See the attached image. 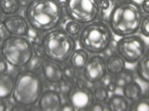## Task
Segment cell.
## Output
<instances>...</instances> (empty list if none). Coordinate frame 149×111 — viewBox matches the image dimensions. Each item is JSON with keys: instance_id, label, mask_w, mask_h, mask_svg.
Listing matches in <instances>:
<instances>
[{"instance_id": "obj_1", "label": "cell", "mask_w": 149, "mask_h": 111, "mask_svg": "<svg viewBox=\"0 0 149 111\" xmlns=\"http://www.w3.org/2000/svg\"><path fill=\"white\" fill-rule=\"evenodd\" d=\"M25 16L31 28L38 32H50L63 20V5L60 0H32L26 7Z\"/></svg>"}, {"instance_id": "obj_2", "label": "cell", "mask_w": 149, "mask_h": 111, "mask_svg": "<svg viewBox=\"0 0 149 111\" xmlns=\"http://www.w3.org/2000/svg\"><path fill=\"white\" fill-rule=\"evenodd\" d=\"M143 12L141 7L132 0H122L111 8L107 24L112 34L117 37L134 35L139 32Z\"/></svg>"}, {"instance_id": "obj_3", "label": "cell", "mask_w": 149, "mask_h": 111, "mask_svg": "<svg viewBox=\"0 0 149 111\" xmlns=\"http://www.w3.org/2000/svg\"><path fill=\"white\" fill-rule=\"evenodd\" d=\"M43 93V83L40 76L33 71H22L15 78L12 98L19 106L28 107L36 104Z\"/></svg>"}, {"instance_id": "obj_4", "label": "cell", "mask_w": 149, "mask_h": 111, "mask_svg": "<svg viewBox=\"0 0 149 111\" xmlns=\"http://www.w3.org/2000/svg\"><path fill=\"white\" fill-rule=\"evenodd\" d=\"M79 40L81 48L88 54H102L111 44L112 32L107 22L97 19L83 28Z\"/></svg>"}, {"instance_id": "obj_5", "label": "cell", "mask_w": 149, "mask_h": 111, "mask_svg": "<svg viewBox=\"0 0 149 111\" xmlns=\"http://www.w3.org/2000/svg\"><path fill=\"white\" fill-rule=\"evenodd\" d=\"M42 45L47 59L64 64L76 48V40L66 30L54 29L43 37Z\"/></svg>"}, {"instance_id": "obj_6", "label": "cell", "mask_w": 149, "mask_h": 111, "mask_svg": "<svg viewBox=\"0 0 149 111\" xmlns=\"http://www.w3.org/2000/svg\"><path fill=\"white\" fill-rule=\"evenodd\" d=\"M33 55L32 43L29 38L10 35L1 44V56L7 64L14 67H26Z\"/></svg>"}, {"instance_id": "obj_7", "label": "cell", "mask_w": 149, "mask_h": 111, "mask_svg": "<svg viewBox=\"0 0 149 111\" xmlns=\"http://www.w3.org/2000/svg\"><path fill=\"white\" fill-rule=\"evenodd\" d=\"M65 10L71 20L88 24L97 20L100 13L97 0H66Z\"/></svg>"}, {"instance_id": "obj_8", "label": "cell", "mask_w": 149, "mask_h": 111, "mask_svg": "<svg viewBox=\"0 0 149 111\" xmlns=\"http://www.w3.org/2000/svg\"><path fill=\"white\" fill-rule=\"evenodd\" d=\"M116 52L127 64H136L146 53V43L141 36L120 37L116 43Z\"/></svg>"}, {"instance_id": "obj_9", "label": "cell", "mask_w": 149, "mask_h": 111, "mask_svg": "<svg viewBox=\"0 0 149 111\" xmlns=\"http://www.w3.org/2000/svg\"><path fill=\"white\" fill-rule=\"evenodd\" d=\"M85 79L91 83H97L102 81L107 74V62L100 54L93 55L88 59L83 69Z\"/></svg>"}, {"instance_id": "obj_10", "label": "cell", "mask_w": 149, "mask_h": 111, "mask_svg": "<svg viewBox=\"0 0 149 111\" xmlns=\"http://www.w3.org/2000/svg\"><path fill=\"white\" fill-rule=\"evenodd\" d=\"M68 98L74 110L88 109L95 101L93 91L83 85H76L70 89Z\"/></svg>"}, {"instance_id": "obj_11", "label": "cell", "mask_w": 149, "mask_h": 111, "mask_svg": "<svg viewBox=\"0 0 149 111\" xmlns=\"http://www.w3.org/2000/svg\"><path fill=\"white\" fill-rule=\"evenodd\" d=\"M3 27L5 28L7 33L11 36L26 37L30 30V25L27 19L19 14L6 16L3 19Z\"/></svg>"}, {"instance_id": "obj_12", "label": "cell", "mask_w": 149, "mask_h": 111, "mask_svg": "<svg viewBox=\"0 0 149 111\" xmlns=\"http://www.w3.org/2000/svg\"><path fill=\"white\" fill-rule=\"evenodd\" d=\"M42 71L45 78L49 83L57 84L61 83L64 79L63 67H61L60 64L53 62L49 59H43Z\"/></svg>"}, {"instance_id": "obj_13", "label": "cell", "mask_w": 149, "mask_h": 111, "mask_svg": "<svg viewBox=\"0 0 149 111\" xmlns=\"http://www.w3.org/2000/svg\"><path fill=\"white\" fill-rule=\"evenodd\" d=\"M38 104L43 111H59L62 106L61 95L56 90H47L41 94Z\"/></svg>"}, {"instance_id": "obj_14", "label": "cell", "mask_w": 149, "mask_h": 111, "mask_svg": "<svg viewBox=\"0 0 149 111\" xmlns=\"http://www.w3.org/2000/svg\"><path fill=\"white\" fill-rule=\"evenodd\" d=\"M88 59H90L88 53L84 48H79L73 51L69 58V62L76 71H83Z\"/></svg>"}, {"instance_id": "obj_15", "label": "cell", "mask_w": 149, "mask_h": 111, "mask_svg": "<svg viewBox=\"0 0 149 111\" xmlns=\"http://www.w3.org/2000/svg\"><path fill=\"white\" fill-rule=\"evenodd\" d=\"M126 62L118 54H111L107 60V72L111 76H116L125 69Z\"/></svg>"}, {"instance_id": "obj_16", "label": "cell", "mask_w": 149, "mask_h": 111, "mask_svg": "<svg viewBox=\"0 0 149 111\" xmlns=\"http://www.w3.org/2000/svg\"><path fill=\"white\" fill-rule=\"evenodd\" d=\"M14 83H15V78L11 74L7 72L0 74V98L1 99H7L12 95Z\"/></svg>"}, {"instance_id": "obj_17", "label": "cell", "mask_w": 149, "mask_h": 111, "mask_svg": "<svg viewBox=\"0 0 149 111\" xmlns=\"http://www.w3.org/2000/svg\"><path fill=\"white\" fill-rule=\"evenodd\" d=\"M107 108L110 111H126L129 109V101L123 94L113 93L107 100Z\"/></svg>"}, {"instance_id": "obj_18", "label": "cell", "mask_w": 149, "mask_h": 111, "mask_svg": "<svg viewBox=\"0 0 149 111\" xmlns=\"http://www.w3.org/2000/svg\"><path fill=\"white\" fill-rule=\"evenodd\" d=\"M122 94L127 98V100L132 102L142 95V88L138 83L130 80L122 86Z\"/></svg>"}, {"instance_id": "obj_19", "label": "cell", "mask_w": 149, "mask_h": 111, "mask_svg": "<svg viewBox=\"0 0 149 111\" xmlns=\"http://www.w3.org/2000/svg\"><path fill=\"white\" fill-rule=\"evenodd\" d=\"M136 74L143 83L149 84V53H145L136 62Z\"/></svg>"}, {"instance_id": "obj_20", "label": "cell", "mask_w": 149, "mask_h": 111, "mask_svg": "<svg viewBox=\"0 0 149 111\" xmlns=\"http://www.w3.org/2000/svg\"><path fill=\"white\" fill-rule=\"evenodd\" d=\"M20 8V0H0V11L6 16L17 14Z\"/></svg>"}, {"instance_id": "obj_21", "label": "cell", "mask_w": 149, "mask_h": 111, "mask_svg": "<svg viewBox=\"0 0 149 111\" xmlns=\"http://www.w3.org/2000/svg\"><path fill=\"white\" fill-rule=\"evenodd\" d=\"M131 111H149V94L141 95L138 99L132 101L129 104V109Z\"/></svg>"}, {"instance_id": "obj_22", "label": "cell", "mask_w": 149, "mask_h": 111, "mask_svg": "<svg viewBox=\"0 0 149 111\" xmlns=\"http://www.w3.org/2000/svg\"><path fill=\"white\" fill-rule=\"evenodd\" d=\"M93 94L95 101L100 103H104L109 98V90L105 86L100 85L95 88V90L93 91Z\"/></svg>"}, {"instance_id": "obj_23", "label": "cell", "mask_w": 149, "mask_h": 111, "mask_svg": "<svg viewBox=\"0 0 149 111\" xmlns=\"http://www.w3.org/2000/svg\"><path fill=\"white\" fill-rule=\"evenodd\" d=\"M65 30H66V32L70 34L72 37L74 38V37L80 36L81 30H83V26H81V23L70 19V21H68V22L66 23V25H65Z\"/></svg>"}, {"instance_id": "obj_24", "label": "cell", "mask_w": 149, "mask_h": 111, "mask_svg": "<svg viewBox=\"0 0 149 111\" xmlns=\"http://www.w3.org/2000/svg\"><path fill=\"white\" fill-rule=\"evenodd\" d=\"M42 64H43V59L40 57H38V56H36L35 54L33 55L32 59L30 60V62L27 64V69L29 71H37V69H39L40 67H42Z\"/></svg>"}, {"instance_id": "obj_25", "label": "cell", "mask_w": 149, "mask_h": 111, "mask_svg": "<svg viewBox=\"0 0 149 111\" xmlns=\"http://www.w3.org/2000/svg\"><path fill=\"white\" fill-rule=\"evenodd\" d=\"M139 32L145 38H149V14H145L141 20Z\"/></svg>"}, {"instance_id": "obj_26", "label": "cell", "mask_w": 149, "mask_h": 111, "mask_svg": "<svg viewBox=\"0 0 149 111\" xmlns=\"http://www.w3.org/2000/svg\"><path fill=\"white\" fill-rule=\"evenodd\" d=\"M39 39H36V40H33L32 43V47H33V52L36 56L38 57L42 58V59H45L46 56H45V52H44V48H43V45H42V40L41 41H38Z\"/></svg>"}, {"instance_id": "obj_27", "label": "cell", "mask_w": 149, "mask_h": 111, "mask_svg": "<svg viewBox=\"0 0 149 111\" xmlns=\"http://www.w3.org/2000/svg\"><path fill=\"white\" fill-rule=\"evenodd\" d=\"M63 72H64V78H67L68 80H74V76H76V69H74L71 65H66L63 67Z\"/></svg>"}, {"instance_id": "obj_28", "label": "cell", "mask_w": 149, "mask_h": 111, "mask_svg": "<svg viewBox=\"0 0 149 111\" xmlns=\"http://www.w3.org/2000/svg\"><path fill=\"white\" fill-rule=\"evenodd\" d=\"M97 4H98V6H100V10L105 11L110 7L109 0H97Z\"/></svg>"}, {"instance_id": "obj_29", "label": "cell", "mask_w": 149, "mask_h": 111, "mask_svg": "<svg viewBox=\"0 0 149 111\" xmlns=\"http://www.w3.org/2000/svg\"><path fill=\"white\" fill-rule=\"evenodd\" d=\"M7 65L8 64L5 61V59L1 56L0 57V74H3L7 71V69H8V66Z\"/></svg>"}, {"instance_id": "obj_30", "label": "cell", "mask_w": 149, "mask_h": 111, "mask_svg": "<svg viewBox=\"0 0 149 111\" xmlns=\"http://www.w3.org/2000/svg\"><path fill=\"white\" fill-rule=\"evenodd\" d=\"M88 110H92V111H102L104 110V107L102 106V103L100 102H93L92 105L90 106Z\"/></svg>"}, {"instance_id": "obj_31", "label": "cell", "mask_w": 149, "mask_h": 111, "mask_svg": "<svg viewBox=\"0 0 149 111\" xmlns=\"http://www.w3.org/2000/svg\"><path fill=\"white\" fill-rule=\"evenodd\" d=\"M140 7H141V10H142L143 13L149 14V0H143Z\"/></svg>"}, {"instance_id": "obj_32", "label": "cell", "mask_w": 149, "mask_h": 111, "mask_svg": "<svg viewBox=\"0 0 149 111\" xmlns=\"http://www.w3.org/2000/svg\"><path fill=\"white\" fill-rule=\"evenodd\" d=\"M60 110L62 111H65V110H74V108L73 106L71 105V103H69V104H62L61 108H60Z\"/></svg>"}, {"instance_id": "obj_33", "label": "cell", "mask_w": 149, "mask_h": 111, "mask_svg": "<svg viewBox=\"0 0 149 111\" xmlns=\"http://www.w3.org/2000/svg\"><path fill=\"white\" fill-rule=\"evenodd\" d=\"M6 104H5V102L3 101V99H1L0 98V111H4V110H6Z\"/></svg>"}, {"instance_id": "obj_34", "label": "cell", "mask_w": 149, "mask_h": 111, "mask_svg": "<svg viewBox=\"0 0 149 111\" xmlns=\"http://www.w3.org/2000/svg\"><path fill=\"white\" fill-rule=\"evenodd\" d=\"M1 41H2V37H1V34H0V44H1Z\"/></svg>"}, {"instance_id": "obj_35", "label": "cell", "mask_w": 149, "mask_h": 111, "mask_svg": "<svg viewBox=\"0 0 149 111\" xmlns=\"http://www.w3.org/2000/svg\"><path fill=\"white\" fill-rule=\"evenodd\" d=\"M132 1H133V0H132ZM138 1H143V0H138Z\"/></svg>"}, {"instance_id": "obj_36", "label": "cell", "mask_w": 149, "mask_h": 111, "mask_svg": "<svg viewBox=\"0 0 149 111\" xmlns=\"http://www.w3.org/2000/svg\"><path fill=\"white\" fill-rule=\"evenodd\" d=\"M24 1H28V0H24Z\"/></svg>"}, {"instance_id": "obj_37", "label": "cell", "mask_w": 149, "mask_h": 111, "mask_svg": "<svg viewBox=\"0 0 149 111\" xmlns=\"http://www.w3.org/2000/svg\"><path fill=\"white\" fill-rule=\"evenodd\" d=\"M0 12H1V11H0Z\"/></svg>"}]
</instances>
